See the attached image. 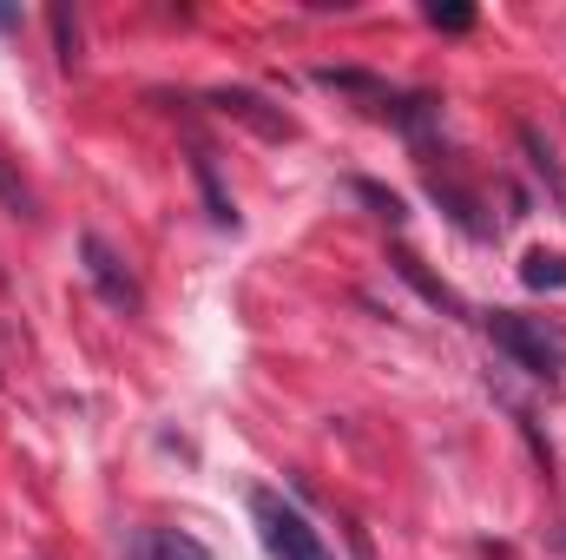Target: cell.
I'll list each match as a JSON object with an SVG mask.
<instances>
[{
	"instance_id": "cell-2",
	"label": "cell",
	"mask_w": 566,
	"mask_h": 560,
	"mask_svg": "<svg viewBox=\"0 0 566 560\" xmlns=\"http://www.w3.org/2000/svg\"><path fill=\"white\" fill-rule=\"evenodd\" d=\"M251 515H258V535H264L271 560H329L323 535H316L290 501H283L277 488H258V495H251Z\"/></svg>"
},
{
	"instance_id": "cell-8",
	"label": "cell",
	"mask_w": 566,
	"mask_h": 560,
	"mask_svg": "<svg viewBox=\"0 0 566 560\" xmlns=\"http://www.w3.org/2000/svg\"><path fill=\"white\" fill-rule=\"evenodd\" d=\"M382 120H389L396 133H409V139H428V133H434V120H441V100H434V93H396Z\"/></svg>"
},
{
	"instance_id": "cell-14",
	"label": "cell",
	"mask_w": 566,
	"mask_h": 560,
	"mask_svg": "<svg viewBox=\"0 0 566 560\" xmlns=\"http://www.w3.org/2000/svg\"><path fill=\"white\" fill-rule=\"evenodd\" d=\"M46 27H53V46H60V66L73 73V66H80V20H73L66 7H53V13H46Z\"/></svg>"
},
{
	"instance_id": "cell-9",
	"label": "cell",
	"mask_w": 566,
	"mask_h": 560,
	"mask_svg": "<svg viewBox=\"0 0 566 560\" xmlns=\"http://www.w3.org/2000/svg\"><path fill=\"white\" fill-rule=\"evenodd\" d=\"M428 191H434V205H441V211H448V218H454L468 238H488V231H494V225L481 218V205H474L461 185H448V178H428Z\"/></svg>"
},
{
	"instance_id": "cell-6",
	"label": "cell",
	"mask_w": 566,
	"mask_h": 560,
	"mask_svg": "<svg viewBox=\"0 0 566 560\" xmlns=\"http://www.w3.org/2000/svg\"><path fill=\"white\" fill-rule=\"evenodd\" d=\"M316 86H336V93L363 100L376 120H382V113H389V100H396V86H389V80H376V73H356V66H316Z\"/></svg>"
},
{
	"instance_id": "cell-7",
	"label": "cell",
	"mask_w": 566,
	"mask_h": 560,
	"mask_svg": "<svg viewBox=\"0 0 566 560\" xmlns=\"http://www.w3.org/2000/svg\"><path fill=\"white\" fill-rule=\"evenodd\" d=\"M191 178H198V191H205L211 225H218V231H238V205H231V191H224V178H218V165H211V152H205V145L191 152Z\"/></svg>"
},
{
	"instance_id": "cell-12",
	"label": "cell",
	"mask_w": 566,
	"mask_h": 560,
	"mask_svg": "<svg viewBox=\"0 0 566 560\" xmlns=\"http://www.w3.org/2000/svg\"><path fill=\"white\" fill-rule=\"evenodd\" d=\"M521 283L527 290H566V258L560 251H527L521 258Z\"/></svg>"
},
{
	"instance_id": "cell-11",
	"label": "cell",
	"mask_w": 566,
	"mask_h": 560,
	"mask_svg": "<svg viewBox=\"0 0 566 560\" xmlns=\"http://www.w3.org/2000/svg\"><path fill=\"white\" fill-rule=\"evenodd\" d=\"M521 152H527V165H534V178L554 191V205L566 211V172H560V158H554V145L541 139L534 126H521Z\"/></svg>"
},
{
	"instance_id": "cell-3",
	"label": "cell",
	"mask_w": 566,
	"mask_h": 560,
	"mask_svg": "<svg viewBox=\"0 0 566 560\" xmlns=\"http://www.w3.org/2000/svg\"><path fill=\"white\" fill-rule=\"evenodd\" d=\"M80 265H86V283L99 290V303L106 310H119V317H139V303H145V290L139 278L126 271V258L99 238V231H80Z\"/></svg>"
},
{
	"instance_id": "cell-4",
	"label": "cell",
	"mask_w": 566,
	"mask_h": 560,
	"mask_svg": "<svg viewBox=\"0 0 566 560\" xmlns=\"http://www.w3.org/2000/svg\"><path fill=\"white\" fill-rule=\"evenodd\" d=\"M211 106H218L224 120L251 126L258 139H271V145H277V139H296V120H290L283 106H271L264 93H251V86H218V93H211Z\"/></svg>"
},
{
	"instance_id": "cell-1",
	"label": "cell",
	"mask_w": 566,
	"mask_h": 560,
	"mask_svg": "<svg viewBox=\"0 0 566 560\" xmlns=\"http://www.w3.org/2000/svg\"><path fill=\"white\" fill-rule=\"evenodd\" d=\"M488 336H494V350H501L514 370H527L534 383H560L566 376V330L560 323L521 317V310H494V317H488Z\"/></svg>"
},
{
	"instance_id": "cell-13",
	"label": "cell",
	"mask_w": 566,
	"mask_h": 560,
	"mask_svg": "<svg viewBox=\"0 0 566 560\" xmlns=\"http://www.w3.org/2000/svg\"><path fill=\"white\" fill-rule=\"evenodd\" d=\"M0 205L13 211V218H40V205H33V191H27V178H20V165L0 152Z\"/></svg>"
},
{
	"instance_id": "cell-16",
	"label": "cell",
	"mask_w": 566,
	"mask_h": 560,
	"mask_svg": "<svg viewBox=\"0 0 566 560\" xmlns=\"http://www.w3.org/2000/svg\"><path fill=\"white\" fill-rule=\"evenodd\" d=\"M428 27H441V33H468V27H474V7H441V0H434V7H428Z\"/></svg>"
},
{
	"instance_id": "cell-10",
	"label": "cell",
	"mask_w": 566,
	"mask_h": 560,
	"mask_svg": "<svg viewBox=\"0 0 566 560\" xmlns=\"http://www.w3.org/2000/svg\"><path fill=\"white\" fill-rule=\"evenodd\" d=\"M389 265H396L402 278L416 283V290H422V297H428V303H434V310H448V317H468V303H461V297H454V290H448V283H441V278H428V271H422V258H416V251H396Z\"/></svg>"
},
{
	"instance_id": "cell-5",
	"label": "cell",
	"mask_w": 566,
	"mask_h": 560,
	"mask_svg": "<svg viewBox=\"0 0 566 560\" xmlns=\"http://www.w3.org/2000/svg\"><path fill=\"white\" fill-rule=\"evenodd\" d=\"M126 560H211V548L198 535H185V528H139Z\"/></svg>"
},
{
	"instance_id": "cell-15",
	"label": "cell",
	"mask_w": 566,
	"mask_h": 560,
	"mask_svg": "<svg viewBox=\"0 0 566 560\" xmlns=\"http://www.w3.org/2000/svg\"><path fill=\"white\" fill-rule=\"evenodd\" d=\"M349 191H356V198H363V205H369L376 218H389V225H402V218H409V211H402V198H396V191H382L376 178H356Z\"/></svg>"
}]
</instances>
